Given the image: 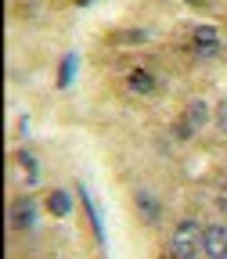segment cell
I'll list each match as a JSON object with an SVG mask.
<instances>
[{"label":"cell","mask_w":227,"mask_h":259,"mask_svg":"<svg viewBox=\"0 0 227 259\" xmlns=\"http://www.w3.org/2000/svg\"><path fill=\"white\" fill-rule=\"evenodd\" d=\"M170 255L173 259H199L202 255V227L195 220H180L170 234Z\"/></svg>","instance_id":"1"},{"label":"cell","mask_w":227,"mask_h":259,"mask_svg":"<svg viewBox=\"0 0 227 259\" xmlns=\"http://www.w3.org/2000/svg\"><path fill=\"white\" fill-rule=\"evenodd\" d=\"M202 255H209V259H227V223H209V227H202Z\"/></svg>","instance_id":"3"},{"label":"cell","mask_w":227,"mask_h":259,"mask_svg":"<svg viewBox=\"0 0 227 259\" xmlns=\"http://www.w3.org/2000/svg\"><path fill=\"white\" fill-rule=\"evenodd\" d=\"M11 223L15 227H32V223H36V202H32V198L15 202L11 205Z\"/></svg>","instance_id":"6"},{"label":"cell","mask_w":227,"mask_h":259,"mask_svg":"<svg viewBox=\"0 0 227 259\" xmlns=\"http://www.w3.org/2000/svg\"><path fill=\"white\" fill-rule=\"evenodd\" d=\"M213 119H216V130H220V134H227V97H220V105H216Z\"/></svg>","instance_id":"10"},{"label":"cell","mask_w":227,"mask_h":259,"mask_svg":"<svg viewBox=\"0 0 227 259\" xmlns=\"http://www.w3.org/2000/svg\"><path fill=\"white\" fill-rule=\"evenodd\" d=\"M191 47L199 51L202 58L220 54V32H216L213 25H195V29H191Z\"/></svg>","instance_id":"4"},{"label":"cell","mask_w":227,"mask_h":259,"mask_svg":"<svg viewBox=\"0 0 227 259\" xmlns=\"http://www.w3.org/2000/svg\"><path fill=\"white\" fill-rule=\"evenodd\" d=\"M134 205H137V212H141L144 223H159V216H162V202L155 198L148 187H137V191H134Z\"/></svg>","instance_id":"5"},{"label":"cell","mask_w":227,"mask_h":259,"mask_svg":"<svg viewBox=\"0 0 227 259\" xmlns=\"http://www.w3.org/2000/svg\"><path fill=\"white\" fill-rule=\"evenodd\" d=\"M187 4H191V8H206V0H187Z\"/></svg>","instance_id":"13"},{"label":"cell","mask_w":227,"mask_h":259,"mask_svg":"<svg viewBox=\"0 0 227 259\" xmlns=\"http://www.w3.org/2000/svg\"><path fill=\"white\" fill-rule=\"evenodd\" d=\"M126 87L134 90V94H155V76H152L148 69H130Z\"/></svg>","instance_id":"7"},{"label":"cell","mask_w":227,"mask_h":259,"mask_svg":"<svg viewBox=\"0 0 227 259\" xmlns=\"http://www.w3.org/2000/svg\"><path fill=\"white\" fill-rule=\"evenodd\" d=\"M76 65H80V58H76V54H65V58H61V69H58V87H61V90L72 83V72H76Z\"/></svg>","instance_id":"9"},{"label":"cell","mask_w":227,"mask_h":259,"mask_svg":"<svg viewBox=\"0 0 227 259\" xmlns=\"http://www.w3.org/2000/svg\"><path fill=\"white\" fill-rule=\"evenodd\" d=\"M18 162L29 169V180H36V162H32V155H29V151H18Z\"/></svg>","instance_id":"11"},{"label":"cell","mask_w":227,"mask_h":259,"mask_svg":"<svg viewBox=\"0 0 227 259\" xmlns=\"http://www.w3.org/2000/svg\"><path fill=\"white\" fill-rule=\"evenodd\" d=\"M216 209H220V212H227V180L216 187Z\"/></svg>","instance_id":"12"},{"label":"cell","mask_w":227,"mask_h":259,"mask_svg":"<svg viewBox=\"0 0 227 259\" xmlns=\"http://www.w3.org/2000/svg\"><path fill=\"white\" fill-rule=\"evenodd\" d=\"M206 122H209V105L202 101V97H191L187 108H184V115H180V122H177V134L180 137H191V134H199Z\"/></svg>","instance_id":"2"},{"label":"cell","mask_w":227,"mask_h":259,"mask_svg":"<svg viewBox=\"0 0 227 259\" xmlns=\"http://www.w3.org/2000/svg\"><path fill=\"white\" fill-rule=\"evenodd\" d=\"M69 209H72V198L65 191H51L47 194V212L51 216H69Z\"/></svg>","instance_id":"8"}]
</instances>
